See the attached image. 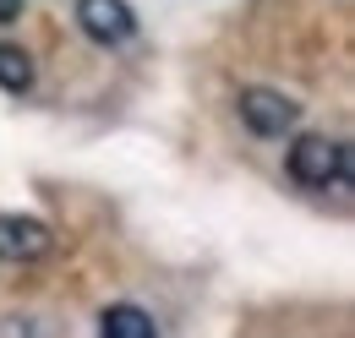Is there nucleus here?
Returning a JSON list of instances; mask_svg holds the SVG:
<instances>
[{
	"mask_svg": "<svg viewBox=\"0 0 355 338\" xmlns=\"http://www.w3.org/2000/svg\"><path fill=\"white\" fill-rule=\"evenodd\" d=\"M98 333H104V338H153V333H159V322H153L137 300H115V305L98 311Z\"/></svg>",
	"mask_w": 355,
	"mask_h": 338,
	"instance_id": "obj_5",
	"label": "nucleus"
},
{
	"mask_svg": "<svg viewBox=\"0 0 355 338\" xmlns=\"http://www.w3.org/2000/svg\"><path fill=\"white\" fill-rule=\"evenodd\" d=\"M22 17V0H0V22H17Z\"/></svg>",
	"mask_w": 355,
	"mask_h": 338,
	"instance_id": "obj_7",
	"label": "nucleus"
},
{
	"mask_svg": "<svg viewBox=\"0 0 355 338\" xmlns=\"http://www.w3.org/2000/svg\"><path fill=\"white\" fill-rule=\"evenodd\" d=\"M33 77H39V71H33V55H28L22 44L0 39V87H6V93H28Z\"/></svg>",
	"mask_w": 355,
	"mask_h": 338,
	"instance_id": "obj_6",
	"label": "nucleus"
},
{
	"mask_svg": "<svg viewBox=\"0 0 355 338\" xmlns=\"http://www.w3.org/2000/svg\"><path fill=\"white\" fill-rule=\"evenodd\" d=\"M235 115H241V126L252 131V136H290V131L301 126V104L290 93L268 87V82L241 87L235 93Z\"/></svg>",
	"mask_w": 355,
	"mask_h": 338,
	"instance_id": "obj_2",
	"label": "nucleus"
},
{
	"mask_svg": "<svg viewBox=\"0 0 355 338\" xmlns=\"http://www.w3.org/2000/svg\"><path fill=\"white\" fill-rule=\"evenodd\" d=\"M290 180H301V186H350V148L339 142V136H328V131H295V142H290Z\"/></svg>",
	"mask_w": 355,
	"mask_h": 338,
	"instance_id": "obj_1",
	"label": "nucleus"
},
{
	"mask_svg": "<svg viewBox=\"0 0 355 338\" xmlns=\"http://www.w3.org/2000/svg\"><path fill=\"white\" fill-rule=\"evenodd\" d=\"M49 251H55L49 224L28 213H0V262H44Z\"/></svg>",
	"mask_w": 355,
	"mask_h": 338,
	"instance_id": "obj_4",
	"label": "nucleus"
},
{
	"mask_svg": "<svg viewBox=\"0 0 355 338\" xmlns=\"http://www.w3.org/2000/svg\"><path fill=\"white\" fill-rule=\"evenodd\" d=\"M77 28H83V39L104 44V49L137 39V17L126 0H77Z\"/></svg>",
	"mask_w": 355,
	"mask_h": 338,
	"instance_id": "obj_3",
	"label": "nucleus"
}]
</instances>
